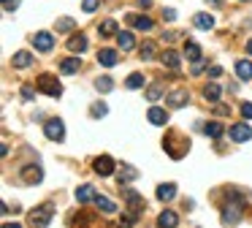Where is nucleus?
Segmentation results:
<instances>
[{
    "label": "nucleus",
    "mask_w": 252,
    "mask_h": 228,
    "mask_svg": "<svg viewBox=\"0 0 252 228\" xmlns=\"http://www.w3.org/2000/svg\"><path fill=\"white\" fill-rule=\"evenodd\" d=\"M128 22L133 25V27H138V30H152L155 27V22L149 17H138V14H128Z\"/></svg>",
    "instance_id": "nucleus-15"
},
{
    "label": "nucleus",
    "mask_w": 252,
    "mask_h": 228,
    "mask_svg": "<svg viewBox=\"0 0 252 228\" xmlns=\"http://www.w3.org/2000/svg\"><path fill=\"white\" fill-rule=\"evenodd\" d=\"M117 44H119V49H122V52H130V49L136 47L133 33H130V30H122V33H117Z\"/></svg>",
    "instance_id": "nucleus-14"
},
{
    "label": "nucleus",
    "mask_w": 252,
    "mask_h": 228,
    "mask_svg": "<svg viewBox=\"0 0 252 228\" xmlns=\"http://www.w3.org/2000/svg\"><path fill=\"white\" fill-rule=\"evenodd\" d=\"M163 19H165V22H174V19H176V11H174V8H165V11H163Z\"/></svg>",
    "instance_id": "nucleus-37"
},
{
    "label": "nucleus",
    "mask_w": 252,
    "mask_h": 228,
    "mask_svg": "<svg viewBox=\"0 0 252 228\" xmlns=\"http://www.w3.org/2000/svg\"><path fill=\"white\" fill-rule=\"evenodd\" d=\"M92 169H95L98 177H112L114 174V160L109 158V155H100V158H95Z\"/></svg>",
    "instance_id": "nucleus-5"
},
{
    "label": "nucleus",
    "mask_w": 252,
    "mask_h": 228,
    "mask_svg": "<svg viewBox=\"0 0 252 228\" xmlns=\"http://www.w3.org/2000/svg\"><path fill=\"white\" fill-rule=\"evenodd\" d=\"M33 47L38 49V52H52V47H54V35H52V33H46V30L35 33V35H33Z\"/></svg>",
    "instance_id": "nucleus-4"
},
{
    "label": "nucleus",
    "mask_w": 252,
    "mask_h": 228,
    "mask_svg": "<svg viewBox=\"0 0 252 228\" xmlns=\"http://www.w3.org/2000/svg\"><path fill=\"white\" fill-rule=\"evenodd\" d=\"M160 60H163V65H165V68H171V71H179V65H182V60H179V54H176L174 49L163 52V54H160Z\"/></svg>",
    "instance_id": "nucleus-13"
},
{
    "label": "nucleus",
    "mask_w": 252,
    "mask_h": 228,
    "mask_svg": "<svg viewBox=\"0 0 252 228\" xmlns=\"http://www.w3.org/2000/svg\"><path fill=\"white\" fill-rule=\"evenodd\" d=\"M3 228H19V226H17V223H6Z\"/></svg>",
    "instance_id": "nucleus-44"
},
{
    "label": "nucleus",
    "mask_w": 252,
    "mask_h": 228,
    "mask_svg": "<svg viewBox=\"0 0 252 228\" xmlns=\"http://www.w3.org/2000/svg\"><path fill=\"white\" fill-rule=\"evenodd\" d=\"M147 120H149L152 125H158V128H160V125L168 123V111H165V109H158V106H152V109L147 111Z\"/></svg>",
    "instance_id": "nucleus-9"
},
{
    "label": "nucleus",
    "mask_w": 252,
    "mask_h": 228,
    "mask_svg": "<svg viewBox=\"0 0 252 228\" xmlns=\"http://www.w3.org/2000/svg\"><path fill=\"white\" fill-rule=\"evenodd\" d=\"M184 57L193 60V63H198V60L204 57V54H201V47L195 41H187V44H184Z\"/></svg>",
    "instance_id": "nucleus-22"
},
{
    "label": "nucleus",
    "mask_w": 252,
    "mask_h": 228,
    "mask_svg": "<svg viewBox=\"0 0 252 228\" xmlns=\"http://www.w3.org/2000/svg\"><path fill=\"white\" fill-rule=\"evenodd\" d=\"M220 74H223V68H220V65H211V68H209V76H220Z\"/></svg>",
    "instance_id": "nucleus-40"
},
{
    "label": "nucleus",
    "mask_w": 252,
    "mask_h": 228,
    "mask_svg": "<svg viewBox=\"0 0 252 228\" xmlns=\"http://www.w3.org/2000/svg\"><path fill=\"white\" fill-rule=\"evenodd\" d=\"M190 101V95H187V90H174V93L168 95V103L174 106V109H182L184 103Z\"/></svg>",
    "instance_id": "nucleus-16"
},
{
    "label": "nucleus",
    "mask_w": 252,
    "mask_h": 228,
    "mask_svg": "<svg viewBox=\"0 0 252 228\" xmlns=\"http://www.w3.org/2000/svg\"><path fill=\"white\" fill-rule=\"evenodd\" d=\"M11 63H14V68H30V65H33V57H30V52H17Z\"/></svg>",
    "instance_id": "nucleus-23"
},
{
    "label": "nucleus",
    "mask_w": 252,
    "mask_h": 228,
    "mask_svg": "<svg viewBox=\"0 0 252 228\" xmlns=\"http://www.w3.org/2000/svg\"><path fill=\"white\" fill-rule=\"evenodd\" d=\"M174 196H176V185H174V182H165V185L158 187V199L160 201H171Z\"/></svg>",
    "instance_id": "nucleus-21"
},
{
    "label": "nucleus",
    "mask_w": 252,
    "mask_h": 228,
    "mask_svg": "<svg viewBox=\"0 0 252 228\" xmlns=\"http://www.w3.org/2000/svg\"><path fill=\"white\" fill-rule=\"evenodd\" d=\"M98 63H100V65H106V68H114V65L119 63L117 49H100V52H98Z\"/></svg>",
    "instance_id": "nucleus-8"
},
{
    "label": "nucleus",
    "mask_w": 252,
    "mask_h": 228,
    "mask_svg": "<svg viewBox=\"0 0 252 228\" xmlns=\"http://www.w3.org/2000/svg\"><path fill=\"white\" fill-rule=\"evenodd\" d=\"M98 33H100V38H109V35H117V22H114V19H103V22L98 25Z\"/></svg>",
    "instance_id": "nucleus-20"
},
{
    "label": "nucleus",
    "mask_w": 252,
    "mask_h": 228,
    "mask_svg": "<svg viewBox=\"0 0 252 228\" xmlns=\"http://www.w3.org/2000/svg\"><path fill=\"white\" fill-rule=\"evenodd\" d=\"M41 169H38V166H24L22 169V179L27 182V185H35V182H41Z\"/></svg>",
    "instance_id": "nucleus-11"
},
{
    "label": "nucleus",
    "mask_w": 252,
    "mask_h": 228,
    "mask_svg": "<svg viewBox=\"0 0 252 228\" xmlns=\"http://www.w3.org/2000/svg\"><path fill=\"white\" fill-rule=\"evenodd\" d=\"M155 52H158V47H155L152 41H144V44H141V49H138L141 60H152V57H155Z\"/></svg>",
    "instance_id": "nucleus-27"
},
{
    "label": "nucleus",
    "mask_w": 252,
    "mask_h": 228,
    "mask_svg": "<svg viewBox=\"0 0 252 228\" xmlns=\"http://www.w3.org/2000/svg\"><path fill=\"white\" fill-rule=\"evenodd\" d=\"M95 206H98V209L103 212V215H112V212L117 209V206H114L112 201L106 199V196H98V199H95Z\"/></svg>",
    "instance_id": "nucleus-25"
},
{
    "label": "nucleus",
    "mask_w": 252,
    "mask_h": 228,
    "mask_svg": "<svg viewBox=\"0 0 252 228\" xmlns=\"http://www.w3.org/2000/svg\"><path fill=\"white\" fill-rule=\"evenodd\" d=\"M204 95H206L209 101H220V84H214V82H211V84H206Z\"/></svg>",
    "instance_id": "nucleus-32"
},
{
    "label": "nucleus",
    "mask_w": 252,
    "mask_h": 228,
    "mask_svg": "<svg viewBox=\"0 0 252 228\" xmlns=\"http://www.w3.org/2000/svg\"><path fill=\"white\" fill-rule=\"evenodd\" d=\"M239 220H241V199L233 196V204H228L223 212V226H236Z\"/></svg>",
    "instance_id": "nucleus-2"
},
{
    "label": "nucleus",
    "mask_w": 252,
    "mask_h": 228,
    "mask_svg": "<svg viewBox=\"0 0 252 228\" xmlns=\"http://www.w3.org/2000/svg\"><path fill=\"white\" fill-rule=\"evenodd\" d=\"M79 68H82V60L79 57H65L60 63V74H76Z\"/></svg>",
    "instance_id": "nucleus-19"
},
{
    "label": "nucleus",
    "mask_w": 252,
    "mask_h": 228,
    "mask_svg": "<svg viewBox=\"0 0 252 228\" xmlns=\"http://www.w3.org/2000/svg\"><path fill=\"white\" fill-rule=\"evenodd\" d=\"M230 139H233V141H250L252 139V125L250 123L230 125Z\"/></svg>",
    "instance_id": "nucleus-7"
},
{
    "label": "nucleus",
    "mask_w": 252,
    "mask_h": 228,
    "mask_svg": "<svg viewBox=\"0 0 252 228\" xmlns=\"http://www.w3.org/2000/svg\"><path fill=\"white\" fill-rule=\"evenodd\" d=\"M136 177H138V171H136L133 166H122V171H119V185H125V182H133Z\"/></svg>",
    "instance_id": "nucleus-29"
},
{
    "label": "nucleus",
    "mask_w": 252,
    "mask_h": 228,
    "mask_svg": "<svg viewBox=\"0 0 252 228\" xmlns=\"http://www.w3.org/2000/svg\"><path fill=\"white\" fill-rule=\"evenodd\" d=\"M33 95H35L33 87H27V84H24V87H22V98H24V101H33Z\"/></svg>",
    "instance_id": "nucleus-39"
},
{
    "label": "nucleus",
    "mask_w": 252,
    "mask_h": 228,
    "mask_svg": "<svg viewBox=\"0 0 252 228\" xmlns=\"http://www.w3.org/2000/svg\"><path fill=\"white\" fill-rule=\"evenodd\" d=\"M49 220H52V206H38L35 212H30V226L33 228H46Z\"/></svg>",
    "instance_id": "nucleus-3"
},
{
    "label": "nucleus",
    "mask_w": 252,
    "mask_h": 228,
    "mask_svg": "<svg viewBox=\"0 0 252 228\" xmlns=\"http://www.w3.org/2000/svg\"><path fill=\"white\" fill-rule=\"evenodd\" d=\"M176 223H179L176 212H171V209L160 212V217H158V226H160V228H176Z\"/></svg>",
    "instance_id": "nucleus-17"
},
{
    "label": "nucleus",
    "mask_w": 252,
    "mask_h": 228,
    "mask_svg": "<svg viewBox=\"0 0 252 228\" xmlns=\"http://www.w3.org/2000/svg\"><path fill=\"white\" fill-rule=\"evenodd\" d=\"M195 27L211 30V27H214V17H211V14H195Z\"/></svg>",
    "instance_id": "nucleus-24"
},
{
    "label": "nucleus",
    "mask_w": 252,
    "mask_h": 228,
    "mask_svg": "<svg viewBox=\"0 0 252 228\" xmlns=\"http://www.w3.org/2000/svg\"><path fill=\"white\" fill-rule=\"evenodd\" d=\"M204 130H206V136H211V139H220V136L225 133V125L223 123H209Z\"/></svg>",
    "instance_id": "nucleus-28"
},
{
    "label": "nucleus",
    "mask_w": 252,
    "mask_h": 228,
    "mask_svg": "<svg viewBox=\"0 0 252 228\" xmlns=\"http://www.w3.org/2000/svg\"><path fill=\"white\" fill-rule=\"evenodd\" d=\"M98 6H100V0H84V3H82V8H84L87 14H92Z\"/></svg>",
    "instance_id": "nucleus-35"
},
{
    "label": "nucleus",
    "mask_w": 252,
    "mask_h": 228,
    "mask_svg": "<svg viewBox=\"0 0 252 228\" xmlns=\"http://www.w3.org/2000/svg\"><path fill=\"white\" fill-rule=\"evenodd\" d=\"M57 33H70V30L76 27V19H70V17H63V19H57Z\"/></svg>",
    "instance_id": "nucleus-26"
},
{
    "label": "nucleus",
    "mask_w": 252,
    "mask_h": 228,
    "mask_svg": "<svg viewBox=\"0 0 252 228\" xmlns=\"http://www.w3.org/2000/svg\"><path fill=\"white\" fill-rule=\"evenodd\" d=\"M247 52L252 54V38H250V41H247Z\"/></svg>",
    "instance_id": "nucleus-43"
},
{
    "label": "nucleus",
    "mask_w": 252,
    "mask_h": 228,
    "mask_svg": "<svg viewBox=\"0 0 252 228\" xmlns=\"http://www.w3.org/2000/svg\"><path fill=\"white\" fill-rule=\"evenodd\" d=\"M44 133H46V139L60 141V139L65 136V125H63V120H49V123L44 125Z\"/></svg>",
    "instance_id": "nucleus-6"
},
{
    "label": "nucleus",
    "mask_w": 252,
    "mask_h": 228,
    "mask_svg": "<svg viewBox=\"0 0 252 228\" xmlns=\"http://www.w3.org/2000/svg\"><path fill=\"white\" fill-rule=\"evenodd\" d=\"M106 103H92V109H90V114H92V117H106Z\"/></svg>",
    "instance_id": "nucleus-34"
},
{
    "label": "nucleus",
    "mask_w": 252,
    "mask_h": 228,
    "mask_svg": "<svg viewBox=\"0 0 252 228\" xmlns=\"http://www.w3.org/2000/svg\"><path fill=\"white\" fill-rule=\"evenodd\" d=\"M95 87H98V93H112V90H114L112 76H100L98 82H95Z\"/></svg>",
    "instance_id": "nucleus-30"
},
{
    "label": "nucleus",
    "mask_w": 252,
    "mask_h": 228,
    "mask_svg": "<svg viewBox=\"0 0 252 228\" xmlns=\"http://www.w3.org/2000/svg\"><path fill=\"white\" fill-rule=\"evenodd\" d=\"M138 6L141 8H149V6H152V0H138Z\"/></svg>",
    "instance_id": "nucleus-42"
},
{
    "label": "nucleus",
    "mask_w": 252,
    "mask_h": 228,
    "mask_svg": "<svg viewBox=\"0 0 252 228\" xmlns=\"http://www.w3.org/2000/svg\"><path fill=\"white\" fill-rule=\"evenodd\" d=\"M241 117H244L247 123L252 120V103H241Z\"/></svg>",
    "instance_id": "nucleus-36"
},
{
    "label": "nucleus",
    "mask_w": 252,
    "mask_h": 228,
    "mask_svg": "<svg viewBox=\"0 0 252 228\" xmlns=\"http://www.w3.org/2000/svg\"><path fill=\"white\" fill-rule=\"evenodd\" d=\"M144 82H147V79H144L141 74H130V76H128V82H125V84H128L130 90H138V87H144Z\"/></svg>",
    "instance_id": "nucleus-31"
},
{
    "label": "nucleus",
    "mask_w": 252,
    "mask_h": 228,
    "mask_svg": "<svg viewBox=\"0 0 252 228\" xmlns=\"http://www.w3.org/2000/svg\"><path fill=\"white\" fill-rule=\"evenodd\" d=\"M236 76H239L241 82H250L252 79V60H239L236 63Z\"/></svg>",
    "instance_id": "nucleus-12"
},
{
    "label": "nucleus",
    "mask_w": 252,
    "mask_h": 228,
    "mask_svg": "<svg viewBox=\"0 0 252 228\" xmlns=\"http://www.w3.org/2000/svg\"><path fill=\"white\" fill-rule=\"evenodd\" d=\"M17 6H19V0H3V8H6V11H14Z\"/></svg>",
    "instance_id": "nucleus-38"
},
{
    "label": "nucleus",
    "mask_w": 252,
    "mask_h": 228,
    "mask_svg": "<svg viewBox=\"0 0 252 228\" xmlns=\"http://www.w3.org/2000/svg\"><path fill=\"white\" fill-rule=\"evenodd\" d=\"M38 90H41L44 95H49V98H60V95H63V84H60L52 74L38 76Z\"/></svg>",
    "instance_id": "nucleus-1"
},
{
    "label": "nucleus",
    "mask_w": 252,
    "mask_h": 228,
    "mask_svg": "<svg viewBox=\"0 0 252 228\" xmlns=\"http://www.w3.org/2000/svg\"><path fill=\"white\" fill-rule=\"evenodd\" d=\"M95 199H98L95 187H90V185L76 187V201H79V204H90V201H95Z\"/></svg>",
    "instance_id": "nucleus-10"
},
{
    "label": "nucleus",
    "mask_w": 252,
    "mask_h": 228,
    "mask_svg": "<svg viewBox=\"0 0 252 228\" xmlns=\"http://www.w3.org/2000/svg\"><path fill=\"white\" fill-rule=\"evenodd\" d=\"M244 3H247V0H244Z\"/></svg>",
    "instance_id": "nucleus-45"
},
{
    "label": "nucleus",
    "mask_w": 252,
    "mask_h": 228,
    "mask_svg": "<svg viewBox=\"0 0 252 228\" xmlns=\"http://www.w3.org/2000/svg\"><path fill=\"white\" fill-rule=\"evenodd\" d=\"M160 95H163V87H160V84H152V87L147 90V101H158Z\"/></svg>",
    "instance_id": "nucleus-33"
},
{
    "label": "nucleus",
    "mask_w": 252,
    "mask_h": 228,
    "mask_svg": "<svg viewBox=\"0 0 252 228\" xmlns=\"http://www.w3.org/2000/svg\"><path fill=\"white\" fill-rule=\"evenodd\" d=\"M214 111H217V114H228L230 109H228V106H223V103H220V106H217V109H214Z\"/></svg>",
    "instance_id": "nucleus-41"
},
{
    "label": "nucleus",
    "mask_w": 252,
    "mask_h": 228,
    "mask_svg": "<svg viewBox=\"0 0 252 228\" xmlns=\"http://www.w3.org/2000/svg\"><path fill=\"white\" fill-rule=\"evenodd\" d=\"M68 49L73 54H82L84 49H87V38H84V35H70V38H68Z\"/></svg>",
    "instance_id": "nucleus-18"
}]
</instances>
